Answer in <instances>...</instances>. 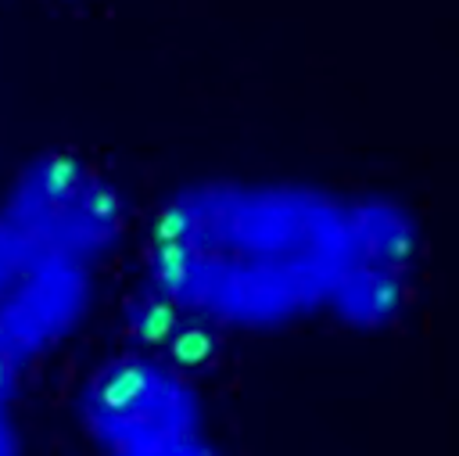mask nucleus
I'll list each match as a JSON object with an SVG mask.
<instances>
[{"instance_id":"20e7f679","label":"nucleus","mask_w":459,"mask_h":456,"mask_svg":"<svg viewBox=\"0 0 459 456\" xmlns=\"http://www.w3.org/2000/svg\"><path fill=\"white\" fill-rule=\"evenodd\" d=\"M423 273V223L387 190L348 194V241L326 323L380 334L402 320Z\"/></svg>"},{"instance_id":"423d86ee","label":"nucleus","mask_w":459,"mask_h":456,"mask_svg":"<svg viewBox=\"0 0 459 456\" xmlns=\"http://www.w3.org/2000/svg\"><path fill=\"white\" fill-rule=\"evenodd\" d=\"M22 391L0 384V456H25V424H22Z\"/></svg>"},{"instance_id":"7ed1b4c3","label":"nucleus","mask_w":459,"mask_h":456,"mask_svg":"<svg viewBox=\"0 0 459 456\" xmlns=\"http://www.w3.org/2000/svg\"><path fill=\"white\" fill-rule=\"evenodd\" d=\"M72 413L90 452L212 424L208 399L190 363L147 341L97 359L75 384Z\"/></svg>"},{"instance_id":"39448f33","label":"nucleus","mask_w":459,"mask_h":456,"mask_svg":"<svg viewBox=\"0 0 459 456\" xmlns=\"http://www.w3.org/2000/svg\"><path fill=\"white\" fill-rule=\"evenodd\" d=\"M93 456H226V449L219 445L212 424H204L194 431H179V434H165V438H151V442H136V445L93 452Z\"/></svg>"},{"instance_id":"f03ea898","label":"nucleus","mask_w":459,"mask_h":456,"mask_svg":"<svg viewBox=\"0 0 459 456\" xmlns=\"http://www.w3.org/2000/svg\"><path fill=\"white\" fill-rule=\"evenodd\" d=\"M133 241L118 176L68 147L25 158L0 187V384H22L93 320Z\"/></svg>"},{"instance_id":"f257e3e1","label":"nucleus","mask_w":459,"mask_h":456,"mask_svg":"<svg viewBox=\"0 0 459 456\" xmlns=\"http://www.w3.org/2000/svg\"><path fill=\"white\" fill-rule=\"evenodd\" d=\"M348 194L298 176H197L147 215L140 302L158 334L255 338L330 316Z\"/></svg>"}]
</instances>
